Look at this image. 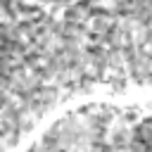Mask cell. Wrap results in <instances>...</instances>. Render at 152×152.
I'll use <instances>...</instances> for the list:
<instances>
[{
	"instance_id": "obj_1",
	"label": "cell",
	"mask_w": 152,
	"mask_h": 152,
	"mask_svg": "<svg viewBox=\"0 0 152 152\" xmlns=\"http://www.w3.org/2000/svg\"><path fill=\"white\" fill-rule=\"evenodd\" d=\"M26 152H48V150H45V147H43L40 142H33V145H31V147H28Z\"/></svg>"
}]
</instances>
